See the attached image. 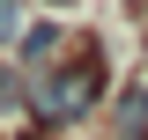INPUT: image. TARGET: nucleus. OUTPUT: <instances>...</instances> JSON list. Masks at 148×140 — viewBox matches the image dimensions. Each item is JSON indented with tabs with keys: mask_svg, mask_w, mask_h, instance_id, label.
<instances>
[{
	"mask_svg": "<svg viewBox=\"0 0 148 140\" xmlns=\"http://www.w3.org/2000/svg\"><path fill=\"white\" fill-rule=\"evenodd\" d=\"M104 88H111V59H104V44L67 52L52 74H37V81H30V118H37V133H67V125L96 118V111H104Z\"/></svg>",
	"mask_w": 148,
	"mask_h": 140,
	"instance_id": "f257e3e1",
	"label": "nucleus"
},
{
	"mask_svg": "<svg viewBox=\"0 0 148 140\" xmlns=\"http://www.w3.org/2000/svg\"><path fill=\"white\" fill-rule=\"evenodd\" d=\"M111 140H148V74L111 96Z\"/></svg>",
	"mask_w": 148,
	"mask_h": 140,
	"instance_id": "7ed1b4c3",
	"label": "nucleus"
},
{
	"mask_svg": "<svg viewBox=\"0 0 148 140\" xmlns=\"http://www.w3.org/2000/svg\"><path fill=\"white\" fill-rule=\"evenodd\" d=\"M30 22V0H0V52L15 44V30Z\"/></svg>",
	"mask_w": 148,
	"mask_h": 140,
	"instance_id": "20e7f679",
	"label": "nucleus"
},
{
	"mask_svg": "<svg viewBox=\"0 0 148 140\" xmlns=\"http://www.w3.org/2000/svg\"><path fill=\"white\" fill-rule=\"evenodd\" d=\"M67 44H74V37L59 30V15H37V22H22V30H15L8 59H15V67H22V74L37 81V74H52L59 59H67Z\"/></svg>",
	"mask_w": 148,
	"mask_h": 140,
	"instance_id": "f03ea898",
	"label": "nucleus"
},
{
	"mask_svg": "<svg viewBox=\"0 0 148 140\" xmlns=\"http://www.w3.org/2000/svg\"><path fill=\"white\" fill-rule=\"evenodd\" d=\"M141 59H148V37H141Z\"/></svg>",
	"mask_w": 148,
	"mask_h": 140,
	"instance_id": "423d86ee",
	"label": "nucleus"
},
{
	"mask_svg": "<svg viewBox=\"0 0 148 140\" xmlns=\"http://www.w3.org/2000/svg\"><path fill=\"white\" fill-rule=\"evenodd\" d=\"M30 7H45V15H67V7H74V0H30Z\"/></svg>",
	"mask_w": 148,
	"mask_h": 140,
	"instance_id": "39448f33",
	"label": "nucleus"
}]
</instances>
